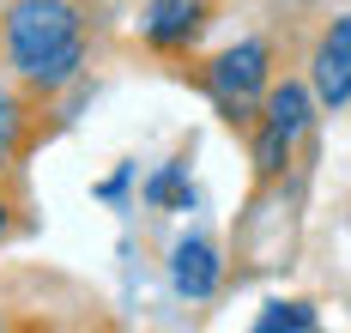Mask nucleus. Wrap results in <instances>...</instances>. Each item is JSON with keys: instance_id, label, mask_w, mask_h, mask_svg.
I'll return each mask as SVG.
<instances>
[{"instance_id": "obj_1", "label": "nucleus", "mask_w": 351, "mask_h": 333, "mask_svg": "<svg viewBox=\"0 0 351 333\" xmlns=\"http://www.w3.org/2000/svg\"><path fill=\"white\" fill-rule=\"evenodd\" d=\"M6 61L31 91H61L85 67V6L79 0H12L6 25Z\"/></svg>"}, {"instance_id": "obj_2", "label": "nucleus", "mask_w": 351, "mask_h": 333, "mask_svg": "<svg viewBox=\"0 0 351 333\" xmlns=\"http://www.w3.org/2000/svg\"><path fill=\"white\" fill-rule=\"evenodd\" d=\"M303 121H309V91L297 85V79H285L267 91V115H261V140H254V170L261 176H279L285 158H291V140L303 134Z\"/></svg>"}, {"instance_id": "obj_3", "label": "nucleus", "mask_w": 351, "mask_h": 333, "mask_svg": "<svg viewBox=\"0 0 351 333\" xmlns=\"http://www.w3.org/2000/svg\"><path fill=\"white\" fill-rule=\"evenodd\" d=\"M267 42L261 37H248V42H237V49H224L218 61H212V73H206V85L224 97V103H248L254 91H267Z\"/></svg>"}, {"instance_id": "obj_4", "label": "nucleus", "mask_w": 351, "mask_h": 333, "mask_svg": "<svg viewBox=\"0 0 351 333\" xmlns=\"http://www.w3.org/2000/svg\"><path fill=\"white\" fill-rule=\"evenodd\" d=\"M206 25H212V0H152L145 6V42L164 55L188 49Z\"/></svg>"}, {"instance_id": "obj_5", "label": "nucleus", "mask_w": 351, "mask_h": 333, "mask_svg": "<svg viewBox=\"0 0 351 333\" xmlns=\"http://www.w3.org/2000/svg\"><path fill=\"white\" fill-rule=\"evenodd\" d=\"M315 97L321 103H346L351 97V12L333 18V31L315 49Z\"/></svg>"}, {"instance_id": "obj_6", "label": "nucleus", "mask_w": 351, "mask_h": 333, "mask_svg": "<svg viewBox=\"0 0 351 333\" xmlns=\"http://www.w3.org/2000/svg\"><path fill=\"white\" fill-rule=\"evenodd\" d=\"M176 291L194 297V303H206L212 291H218V249H212L206 236H182L176 243Z\"/></svg>"}, {"instance_id": "obj_7", "label": "nucleus", "mask_w": 351, "mask_h": 333, "mask_svg": "<svg viewBox=\"0 0 351 333\" xmlns=\"http://www.w3.org/2000/svg\"><path fill=\"white\" fill-rule=\"evenodd\" d=\"M279 328H315V309L309 303H273L261 315V333H279Z\"/></svg>"}, {"instance_id": "obj_8", "label": "nucleus", "mask_w": 351, "mask_h": 333, "mask_svg": "<svg viewBox=\"0 0 351 333\" xmlns=\"http://www.w3.org/2000/svg\"><path fill=\"white\" fill-rule=\"evenodd\" d=\"M19 146V103H12V91H0V158Z\"/></svg>"}, {"instance_id": "obj_9", "label": "nucleus", "mask_w": 351, "mask_h": 333, "mask_svg": "<svg viewBox=\"0 0 351 333\" xmlns=\"http://www.w3.org/2000/svg\"><path fill=\"white\" fill-rule=\"evenodd\" d=\"M0 236H6V206H0Z\"/></svg>"}]
</instances>
